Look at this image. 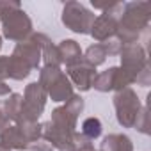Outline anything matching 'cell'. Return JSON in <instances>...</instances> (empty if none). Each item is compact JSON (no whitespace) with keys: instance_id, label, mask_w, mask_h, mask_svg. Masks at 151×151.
<instances>
[{"instance_id":"obj_30","label":"cell","mask_w":151,"mask_h":151,"mask_svg":"<svg viewBox=\"0 0 151 151\" xmlns=\"http://www.w3.org/2000/svg\"><path fill=\"white\" fill-rule=\"evenodd\" d=\"M2 39H4V37H2V34H0V50H2Z\"/></svg>"},{"instance_id":"obj_26","label":"cell","mask_w":151,"mask_h":151,"mask_svg":"<svg viewBox=\"0 0 151 151\" xmlns=\"http://www.w3.org/2000/svg\"><path fill=\"white\" fill-rule=\"evenodd\" d=\"M9 55H0V80H7L9 78Z\"/></svg>"},{"instance_id":"obj_31","label":"cell","mask_w":151,"mask_h":151,"mask_svg":"<svg viewBox=\"0 0 151 151\" xmlns=\"http://www.w3.org/2000/svg\"><path fill=\"white\" fill-rule=\"evenodd\" d=\"M93 151H100V149H93Z\"/></svg>"},{"instance_id":"obj_18","label":"cell","mask_w":151,"mask_h":151,"mask_svg":"<svg viewBox=\"0 0 151 151\" xmlns=\"http://www.w3.org/2000/svg\"><path fill=\"white\" fill-rule=\"evenodd\" d=\"M41 60H43V66H53V68H60L62 66L57 45L52 39L43 45V48H41Z\"/></svg>"},{"instance_id":"obj_20","label":"cell","mask_w":151,"mask_h":151,"mask_svg":"<svg viewBox=\"0 0 151 151\" xmlns=\"http://www.w3.org/2000/svg\"><path fill=\"white\" fill-rule=\"evenodd\" d=\"M16 126L22 130V133L25 135V139L29 140V144L41 140V135H43V124H41V123L20 121V123H16Z\"/></svg>"},{"instance_id":"obj_11","label":"cell","mask_w":151,"mask_h":151,"mask_svg":"<svg viewBox=\"0 0 151 151\" xmlns=\"http://www.w3.org/2000/svg\"><path fill=\"white\" fill-rule=\"evenodd\" d=\"M41 124H43L41 140H45L53 151H75V146H73V133H68V132L57 128V126L52 124L50 121L41 123Z\"/></svg>"},{"instance_id":"obj_21","label":"cell","mask_w":151,"mask_h":151,"mask_svg":"<svg viewBox=\"0 0 151 151\" xmlns=\"http://www.w3.org/2000/svg\"><path fill=\"white\" fill-rule=\"evenodd\" d=\"M80 132H82L86 137H89L91 140H94V139H98V137L101 135L103 124H101L100 117L91 116V117H86V119L82 121V130H80Z\"/></svg>"},{"instance_id":"obj_7","label":"cell","mask_w":151,"mask_h":151,"mask_svg":"<svg viewBox=\"0 0 151 151\" xmlns=\"http://www.w3.org/2000/svg\"><path fill=\"white\" fill-rule=\"evenodd\" d=\"M48 101V94L45 87L39 82H30L25 91H23V105H22V116L20 121H29V123H39V117L45 112Z\"/></svg>"},{"instance_id":"obj_15","label":"cell","mask_w":151,"mask_h":151,"mask_svg":"<svg viewBox=\"0 0 151 151\" xmlns=\"http://www.w3.org/2000/svg\"><path fill=\"white\" fill-rule=\"evenodd\" d=\"M22 105H23V94H20V93H11V94L6 98L4 105H2L4 114H6L7 119L13 121L14 124L18 123V119H20V116H22Z\"/></svg>"},{"instance_id":"obj_17","label":"cell","mask_w":151,"mask_h":151,"mask_svg":"<svg viewBox=\"0 0 151 151\" xmlns=\"http://www.w3.org/2000/svg\"><path fill=\"white\" fill-rule=\"evenodd\" d=\"M9 78L11 80H25L29 75L32 73V69H30V66L27 64V62H23L22 59H18V57H14V55H9Z\"/></svg>"},{"instance_id":"obj_6","label":"cell","mask_w":151,"mask_h":151,"mask_svg":"<svg viewBox=\"0 0 151 151\" xmlns=\"http://www.w3.org/2000/svg\"><path fill=\"white\" fill-rule=\"evenodd\" d=\"M84 105L86 103H84V98L80 94H73L66 103H62L60 107H55L52 110V117L48 121L68 133H75L77 132L78 117L84 110Z\"/></svg>"},{"instance_id":"obj_23","label":"cell","mask_w":151,"mask_h":151,"mask_svg":"<svg viewBox=\"0 0 151 151\" xmlns=\"http://www.w3.org/2000/svg\"><path fill=\"white\" fill-rule=\"evenodd\" d=\"M133 128H135L137 132L144 133V135L149 133V112H147V107H142L140 114L137 116V121H135Z\"/></svg>"},{"instance_id":"obj_32","label":"cell","mask_w":151,"mask_h":151,"mask_svg":"<svg viewBox=\"0 0 151 151\" xmlns=\"http://www.w3.org/2000/svg\"><path fill=\"white\" fill-rule=\"evenodd\" d=\"M27 151H29V149H27Z\"/></svg>"},{"instance_id":"obj_13","label":"cell","mask_w":151,"mask_h":151,"mask_svg":"<svg viewBox=\"0 0 151 151\" xmlns=\"http://www.w3.org/2000/svg\"><path fill=\"white\" fill-rule=\"evenodd\" d=\"M57 50H59L60 62L66 64V68L84 59V52H82L80 45L75 41V39H62V41L57 45Z\"/></svg>"},{"instance_id":"obj_5","label":"cell","mask_w":151,"mask_h":151,"mask_svg":"<svg viewBox=\"0 0 151 151\" xmlns=\"http://www.w3.org/2000/svg\"><path fill=\"white\" fill-rule=\"evenodd\" d=\"M142 103L137 96V93L132 87L121 89L114 94V110H116V119L123 128H133L137 116L142 110Z\"/></svg>"},{"instance_id":"obj_10","label":"cell","mask_w":151,"mask_h":151,"mask_svg":"<svg viewBox=\"0 0 151 151\" xmlns=\"http://www.w3.org/2000/svg\"><path fill=\"white\" fill-rule=\"evenodd\" d=\"M96 73H98L96 68L86 62L84 59L66 68V77L69 78L71 86L77 87L80 93H87L93 89V80L96 77Z\"/></svg>"},{"instance_id":"obj_4","label":"cell","mask_w":151,"mask_h":151,"mask_svg":"<svg viewBox=\"0 0 151 151\" xmlns=\"http://www.w3.org/2000/svg\"><path fill=\"white\" fill-rule=\"evenodd\" d=\"M94 18H96L94 13L91 9H87L82 2H77V0L66 2L62 7V13H60L62 25L68 30H71L75 34H82V36H87L91 32Z\"/></svg>"},{"instance_id":"obj_28","label":"cell","mask_w":151,"mask_h":151,"mask_svg":"<svg viewBox=\"0 0 151 151\" xmlns=\"http://www.w3.org/2000/svg\"><path fill=\"white\" fill-rule=\"evenodd\" d=\"M11 93H13L11 86H7V82H4V80H0V98H7Z\"/></svg>"},{"instance_id":"obj_12","label":"cell","mask_w":151,"mask_h":151,"mask_svg":"<svg viewBox=\"0 0 151 151\" xmlns=\"http://www.w3.org/2000/svg\"><path fill=\"white\" fill-rule=\"evenodd\" d=\"M0 144L11 151H25L29 147V140L22 133V130L16 124L7 126L2 133H0Z\"/></svg>"},{"instance_id":"obj_3","label":"cell","mask_w":151,"mask_h":151,"mask_svg":"<svg viewBox=\"0 0 151 151\" xmlns=\"http://www.w3.org/2000/svg\"><path fill=\"white\" fill-rule=\"evenodd\" d=\"M48 98L55 103H66L73 94V86L69 82V78L66 77V73L62 71V68H53V66H43L39 69V80H37Z\"/></svg>"},{"instance_id":"obj_8","label":"cell","mask_w":151,"mask_h":151,"mask_svg":"<svg viewBox=\"0 0 151 151\" xmlns=\"http://www.w3.org/2000/svg\"><path fill=\"white\" fill-rule=\"evenodd\" d=\"M46 41H50V37L46 34L32 32L29 36V39L16 43L11 55H14V57L22 59L23 62H27L30 66V69H37L41 66V48H43V45Z\"/></svg>"},{"instance_id":"obj_19","label":"cell","mask_w":151,"mask_h":151,"mask_svg":"<svg viewBox=\"0 0 151 151\" xmlns=\"http://www.w3.org/2000/svg\"><path fill=\"white\" fill-rule=\"evenodd\" d=\"M84 60L89 62V64L94 66V68L101 66V64L107 60V52H105L103 45H101V43H94V45H91V46L84 52Z\"/></svg>"},{"instance_id":"obj_9","label":"cell","mask_w":151,"mask_h":151,"mask_svg":"<svg viewBox=\"0 0 151 151\" xmlns=\"http://www.w3.org/2000/svg\"><path fill=\"white\" fill-rule=\"evenodd\" d=\"M119 59H121V69L126 71L130 77L133 78L135 84V77L139 75V71L147 66V53L144 50V46L140 43H132V45H124L119 52Z\"/></svg>"},{"instance_id":"obj_16","label":"cell","mask_w":151,"mask_h":151,"mask_svg":"<svg viewBox=\"0 0 151 151\" xmlns=\"http://www.w3.org/2000/svg\"><path fill=\"white\" fill-rule=\"evenodd\" d=\"M116 68L117 66H110L105 71L96 73V77L93 80V87L100 93H110L114 91V80H116Z\"/></svg>"},{"instance_id":"obj_22","label":"cell","mask_w":151,"mask_h":151,"mask_svg":"<svg viewBox=\"0 0 151 151\" xmlns=\"http://www.w3.org/2000/svg\"><path fill=\"white\" fill-rule=\"evenodd\" d=\"M73 146H75V151H93L94 140L86 137L82 132H75L73 133Z\"/></svg>"},{"instance_id":"obj_2","label":"cell","mask_w":151,"mask_h":151,"mask_svg":"<svg viewBox=\"0 0 151 151\" xmlns=\"http://www.w3.org/2000/svg\"><path fill=\"white\" fill-rule=\"evenodd\" d=\"M0 25L2 37L16 43L29 39L34 32L30 16L22 9V4L14 0H0Z\"/></svg>"},{"instance_id":"obj_29","label":"cell","mask_w":151,"mask_h":151,"mask_svg":"<svg viewBox=\"0 0 151 151\" xmlns=\"http://www.w3.org/2000/svg\"><path fill=\"white\" fill-rule=\"evenodd\" d=\"M0 151H11V149H7V147H4L2 144H0Z\"/></svg>"},{"instance_id":"obj_1","label":"cell","mask_w":151,"mask_h":151,"mask_svg":"<svg viewBox=\"0 0 151 151\" xmlns=\"http://www.w3.org/2000/svg\"><path fill=\"white\" fill-rule=\"evenodd\" d=\"M151 18L149 2H128L123 7V13L117 20L116 39L124 46L132 43H139V37L144 30H147Z\"/></svg>"},{"instance_id":"obj_14","label":"cell","mask_w":151,"mask_h":151,"mask_svg":"<svg viewBox=\"0 0 151 151\" xmlns=\"http://www.w3.org/2000/svg\"><path fill=\"white\" fill-rule=\"evenodd\" d=\"M100 151H133V142L126 133H109L103 137Z\"/></svg>"},{"instance_id":"obj_25","label":"cell","mask_w":151,"mask_h":151,"mask_svg":"<svg viewBox=\"0 0 151 151\" xmlns=\"http://www.w3.org/2000/svg\"><path fill=\"white\" fill-rule=\"evenodd\" d=\"M103 45V48H105V52H107V57H110V55H119V52H121V48H123V45L116 39V37H112V39H109V41H105V43H101Z\"/></svg>"},{"instance_id":"obj_27","label":"cell","mask_w":151,"mask_h":151,"mask_svg":"<svg viewBox=\"0 0 151 151\" xmlns=\"http://www.w3.org/2000/svg\"><path fill=\"white\" fill-rule=\"evenodd\" d=\"M7 126H11V121L7 119V116L4 114V110H2V107H0V133H2Z\"/></svg>"},{"instance_id":"obj_24","label":"cell","mask_w":151,"mask_h":151,"mask_svg":"<svg viewBox=\"0 0 151 151\" xmlns=\"http://www.w3.org/2000/svg\"><path fill=\"white\" fill-rule=\"evenodd\" d=\"M135 84L137 86H142V87H149L151 86V68H149V64L144 66L139 71V75L135 77Z\"/></svg>"}]
</instances>
